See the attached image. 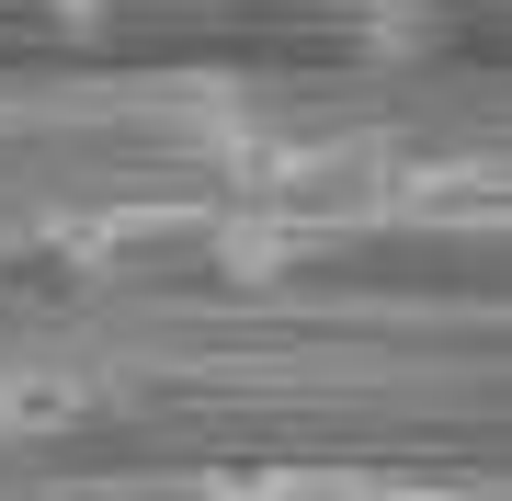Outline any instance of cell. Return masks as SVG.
I'll use <instances>...</instances> for the list:
<instances>
[{
  "instance_id": "6da1fadb",
  "label": "cell",
  "mask_w": 512,
  "mask_h": 501,
  "mask_svg": "<svg viewBox=\"0 0 512 501\" xmlns=\"http://www.w3.org/2000/svg\"><path fill=\"white\" fill-rule=\"evenodd\" d=\"M80 410H92V376H69V365H0V445H12V433H69Z\"/></svg>"
},
{
  "instance_id": "7a4b0ae2",
  "label": "cell",
  "mask_w": 512,
  "mask_h": 501,
  "mask_svg": "<svg viewBox=\"0 0 512 501\" xmlns=\"http://www.w3.org/2000/svg\"><path fill=\"white\" fill-rule=\"evenodd\" d=\"M353 501H456V490H353Z\"/></svg>"
}]
</instances>
